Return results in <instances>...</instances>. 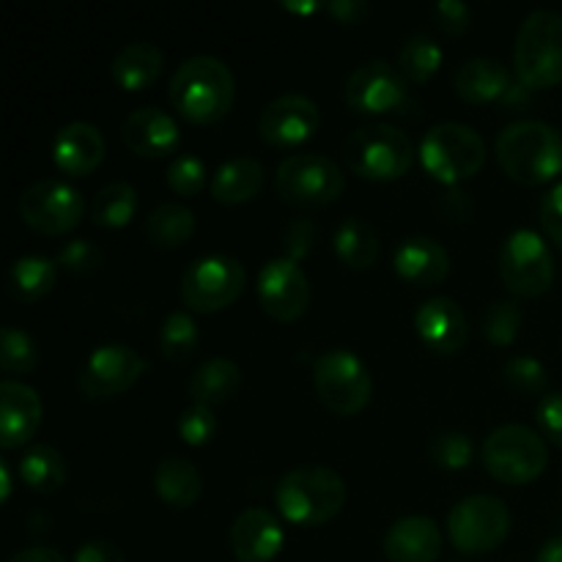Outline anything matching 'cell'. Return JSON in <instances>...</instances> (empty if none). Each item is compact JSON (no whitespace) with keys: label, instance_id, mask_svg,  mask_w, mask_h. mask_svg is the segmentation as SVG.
Wrapping results in <instances>:
<instances>
[{"label":"cell","instance_id":"cb8c5ba5","mask_svg":"<svg viewBox=\"0 0 562 562\" xmlns=\"http://www.w3.org/2000/svg\"><path fill=\"white\" fill-rule=\"evenodd\" d=\"M53 159L66 176L93 173L104 159V135L88 121H71L55 135Z\"/></svg>","mask_w":562,"mask_h":562},{"label":"cell","instance_id":"9a60e30c","mask_svg":"<svg viewBox=\"0 0 562 562\" xmlns=\"http://www.w3.org/2000/svg\"><path fill=\"white\" fill-rule=\"evenodd\" d=\"M406 102H409V91H406L404 75L398 71V66L387 64L382 58L360 64L346 80V104L355 113H395Z\"/></svg>","mask_w":562,"mask_h":562},{"label":"cell","instance_id":"7c38bea8","mask_svg":"<svg viewBox=\"0 0 562 562\" xmlns=\"http://www.w3.org/2000/svg\"><path fill=\"white\" fill-rule=\"evenodd\" d=\"M247 283L245 267L231 256H203L184 269L179 296L195 313H217L234 305Z\"/></svg>","mask_w":562,"mask_h":562},{"label":"cell","instance_id":"e575fe53","mask_svg":"<svg viewBox=\"0 0 562 562\" xmlns=\"http://www.w3.org/2000/svg\"><path fill=\"white\" fill-rule=\"evenodd\" d=\"M442 47L434 42L428 33H415L406 38V44L398 53V71L406 82H428L442 66Z\"/></svg>","mask_w":562,"mask_h":562},{"label":"cell","instance_id":"11a10c76","mask_svg":"<svg viewBox=\"0 0 562 562\" xmlns=\"http://www.w3.org/2000/svg\"><path fill=\"white\" fill-rule=\"evenodd\" d=\"M0 486H3V499L11 497V470L5 461H0Z\"/></svg>","mask_w":562,"mask_h":562},{"label":"cell","instance_id":"e0dca14e","mask_svg":"<svg viewBox=\"0 0 562 562\" xmlns=\"http://www.w3.org/2000/svg\"><path fill=\"white\" fill-rule=\"evenodd\" d=\"M322 126V110L305 93H283L258 115V135L272 148H296Z\"/></svg>","mask_w":562,"mask_h":562},{"label":"cell","instance_id":"bcb514c9","mask_svg":"<svg viewBox=\"0 0 562 562\" xmlns=\"http://www.w3.org/2000/svg\"><path fill=\"white\" fill-rule=\"evenodd\" d=\"M313 241H316V225L307 223V220H302V217L291 220L289 228H285V234H283L285 258H291V261L300 263L302 258L311 252Z\"/></svg>","mask_w":562,"mask_h":562},{"label":"cell","instance_id":"db71d44e","mask_svg":"<svg viewBox=\"0 0 562 562\" xmlns=\"http://www.w3.org/2000/svg\"><path fill=\"white\" fill-rule=\"evenodd\" d=\"M536 562H562V536H554L552 541L543 543Z\"/></svg>","mask_w":562,"mask_h":562},{"label":"cell","instance_id":"836d02e7","mask_svg":"<svg viewBox=\"0 0 562 562\" xmlns=\"http://www.w3.org/2000/svg\"><path fill=\"white\" fill-rule=\"evenodd\" d=\"M137 212V190L130 181H110L91 198L88 217L99 228H124Z\"/></svg>","mask_w":562,"mask_h":562},{"label":"cell","instance_id":"f35d334b","mask_svg":"<svg viewBox=\"0 0 562 562\" xmlns=\"http://www.w3.org/2000/svg\"><path fill=\"white\" fill-rule=\"evenodd\" d=\"M428 456L437 467L450 472L467 470L475 459V442H472L470 434L461 431H442L437 437H431L428 442Z\"/></svg>","mask_w":562,"mask_h":562},{"label":"cell","instance_id":"7a4b0ae2","mask_svg":"<svg viewBox=\"0 0 562 562\" xmlns=\"http://www.w3.org/2000/svg\"><path fill=\"white\" fill-rule=\"evenodd\" d=\"M497 162L519 184H547L562 173V135L547 121H514L497 135Z\"/></svg>","mask_w":562,"mask_h":562},{"label":"cell","instance_id":"4316f807","mask_svg":"<svg viewBox=\"0 0 562 562\" xmlns=\"http://www.w3.org/2000/svg\"><path fill=\"white\" fill-rule=\"evenodd\" d=\"M456 93L470 104H488L503 102L510 82V71L505 64L494 58H470L459 66L453 77Z\"/></svg>","mask_w":562,"mask_h":562},{"label":"cell","instance_id":"484cf974","mask_svg":"<svg viewBox=\"0 0 562 562\" xmlns=\"http://www.w3.org/2000/svg\"><path fill=\"white\" fill-rule=\"evenodd\" d=\"M154 492L168 508L187 510L201 499L203 477L201 470L184 456H165L154 467Z\"/></svg>","mask_w":562,"mask_h":562},{"label":"cell","instance_id":"52a82bcc","mask_svg":"<svg viewBox=\"0 0 562 562\" xmlns=\"http://www.w3.org/2000/svg\"><path fill=\"white\" fill-rule=\"evenodd\" d=\"M346 190V173L335 159L316 151L285 157L274 173V192L283 203L300 209H322L338 201Z\"/></svg>","mask_w":562,"mask_h":562},{"label":"cell","instance_id":"d6986e66","mask_svg":"<svg viewBox=\"0 0 562 562\" xmlns=\"http://www.w3.org/2000/svg\"><path fill=\"white\" fill-rule=\"evenodd\" d=\"M231 552L236 562H272L283 552L285 532L267 508H247L231 525Z\"/></svg>","mask_w":562,"mask_h":562},{"label":"cell","instance_id":"603a6c76","mask_svg":"<svg viewBox=\"0 0 562 562\" xmlns=\"http://www.w3.org/2000/svg\"><path fill=\"white\" fill-rule=\"evenodd\" d=\"M442 554V532L428 516H404L384 536L387 562H437Z\"/></svg>","mask_w":562,"mask_h":562},{"label":"cell","instance_id":"d6a6232c","mask_svg":"<svg viewBox=\"0 0 562 562\" xmlns=\"http://www.w3.org/2000/svg\"><path fill=\"white\" fill-rule=\"evenodd\" d=\"M16 470H20L22 483L36 494L60 492L66 483V475H69L66 459L58 450L49 448V445H33V448H27L22 453Z\"/></svg>","mask_w":562,"mask_h":562},{"label":"cell","instance_id":"8992f818","mask_svg":"<svg viewBox=\"0 0 562 562\" xmlns=\"http://www.w3.org/2000/svg\"><path fill=\"white\" fill-rule=\"evenodd\" d=\"M420 162L442 184L456 187L472 179L486 165V143L470 124L445 121L431 126L420 143Z\"/></svg>","mask_w":562,"mask_h":562},{"label":"cell","instance_id":"7bdbcfd3","mask_svg":"<svg viewBox=\"0 0 562 562\" xmlns=\"http://www.w3.org/2000/svg\"><path fill=\"white\" fill-rule=\"evenodd\" d=\"M58 263L66 269V272L82 278V274H93L97 269H102L104 252H102V247H97L93 241L71 239L60 247Z\"/></svg>","mask_w":562,"mask_h":562},{"label":"cell","instance_id":"6da1fadb","mask_svg":"<svg viewBox=\"0 0 562 562\" xmlns=\"http://www.w3.org/2000/svg\"><path fill=\"white\" fill-rule=\"evenodd\" d=\"M168 97L176 113L190 124H217L234 108V71L214 55H192L170 77Z\"/></svg>","mask_w":562,"mask_h":562},{"label":"cell","instance_id":"30bf717a","mask_svg":"<svg viewBox=\"0 0 562 562\" xmlns=\"http://www.w3.org/2000/svg\"><path fill=\"white\" fill-rule=\"evenodd\" d=\"M508 505L492 494H472L453 505L448 514V532L461 554H488L510 536Z\"/></svg>","mask_w":562,"mask_h":562},{"label":"cell","instance_id":"f546056e","mask_svg":"<svg viewBox=\"0 0 562 562\" xmlns=\"http://www.w3.org/2000/svg\"><path fill=\"white\" fill-rule=\"evenodd\" d=\"M58 283V267L47 256H22L16 258L5 274V291L14 302L33 305L44 300Z\"/></svg>","mask_w":562,"mask_h":562},{"label":"cell","instance_id":"ba28073f","mask_svg":"<svg viewBox=\"0 0 562 562\" xmlns=\"http://www.w3.org/2000/svg\"><path fill=\"white\" fill-rule=\"evenodd\" d=\"M483 464L494 481L505 486H527L538 481L549 464V448L532 428L508 423L494 428L483 442Z\"/></svg>","mask_w":562,"mask_h":562},{"label":"cell","instance_id":"d590c367","mask_svg":"<svg viewBox=\"0 0 562 562\" xmlns=\"http://www.w3.org/2000/svg\"><path fill=\"white\" fill-rule=\"evenodd\" d=\"M198 324L190 311H173L159 327V351L168 362H187L198 349Z\"/></svg>","mask_w":562,"mask_h":562},{"label":"cell","instance_id":"f5cc1de1","mask_svg":"<svg viewBox=\"0 0 562 562\" xmlns=\"http://www.w3.org/2000/svg\"><path fill=\"white\" fill-rule=\"evenodd\" d=\"M280 9L289 11V14H316V11H322L324 5L316 3V0H302V3H294V0H280Z\"/></svg>","mask_w":562,"mask_h":562},{"label":"cell","instance_id":"f1b7e54d","mask_svg":"<svg viewBox=\"0 0 562 562\" xmlns=\"http://www.w3.org/2000/svg\"><path fill=\"white\" fill-rule=\"evenodd\" d=\"M241 368L236 366L228 357H212V360L201 362L198 371L190 376V398L192 404H201L214 409V406H223L234 398L241 390Z\"/></svg>","mask_w":562,"mask_h":562},{"label":"cell","instance_id":"74e56055","mask_svg":"<svg viewBox=\"0 0 562 562\" xmlns=\"http://www.w3.org/2000/svg\"><path fill=\"white\" fill-rule=\"evenodd\" d=\"M521 322H525V313L516 302L510 300H494L492 305L483 311L481 318V333L488 344L494 346H510L519 338Z\"/></svg>","mask_w":562,"mask_h":562},{"label":"cell","instance_id":"7dc6e473","mask_svg":"<svg viewBox=\"0 0 562 562\" xmlns=\"http://www.w3.org/2000/svg\"><path fill=\"white\" fill-rule=\"evenodd\" d=\"M541 225L549 239L562 250V181L543 195L541 201Z\"/></svg>","mask_w":562,"mask_h":562},{"label":"cell","instance_id":"ee69618b","mask_svg":"<svg viewBox=\"0 0 562 562\" xmlns=\"http://www.w3.org/2000/svg\"><path fill=\"white\" fill-rule=\"evenodd\" d=\"M431 14L448 36H464L472 25V9L464 0H439L434 3Z\"/></svg>","mask_w":562,"mask_h":562},{"label":"cell","instance_id":"4fadbf2b","mask_svg":"<svg viewBox=\"0 0 562 562\" xmlns=\"http://www.w3.org/2000/svg\"><path fill=\"white\" fill-rule=\"evenodd\" d=\"M16 214L42 236H64L80 225L86 201L80 190L64 179H38L25 187L16 201Z\"/></svg>","mask_w":562,"mask_h":562},{"label":"cell","instance_id":"4dcf8cb0","mask_svg":"<svg viewBox=\"0 0 562 562\" xmlns=\"http://www.w3.org/2000/svg\"><path fill=\"white\" fill-rule=\"evenodd\" d=\"M195 212L179 201L159 203V206L151 209L146 220V236L151 239V245L162 247V250L184 247L195 236Z\"/></svg>","mask_w":562,"mask_h":562},{"label":"cell","instance_id":"9c48e42d","mask_svg":"<svg viewBox=\"0 0 562 562\" xmlns=\"http://www.w3.org/2000/svg\"><path fill=\"white\" fill-rule=\"evenodd\" d=\"M316 395L338 417H355L371 404L373 379L366 362L349 349H329L313 366Z\"/></svg>","mask_w":562,"mask_h":562},{"label":"cell","instance_id":"5b68a950","mask_svg":"<svg viewBox=\"0 0 562 562\" xmlns=\"http://www.w3.org/2000/svg\"><path fill=\"white\" fill-rule=\"evenodd\" d=\"M344 159L360 179L395 181L404 179L415 165V143L393 124H366L349 135Z\"/></svg>","mask_w":562,"mask_h":562},{"label":"cell","instance_id":"60d3db41","mask_svg":"<svg viewBox=\"0 0 562 562\" xmlns=\"http://www.w3.org/2000/svg\"><path fill=\"white\" fill-rule=\"evenodd\" d=\"M217 428L220 423H217V415H214V409H209V406H201V404L187 406V409L181 412L179 420H176V431H179V437L184 439L190 448H203V445L212 442Z\"/></svg>","mask_w":562,"mask_h":562},{"label":"cell","instance_id":"8d00e7d4","mask_svg":"<svg viewBox=\"0 0 562 562\" xmlns=\"http://www.w3.org/2000/svg\"><path fill=\"white\" fill-rule=\"evenodd\" d=\"M38 366V346L31 333L20 327L3 329V349H0V368L9 379L27 376Z\"/></svg>","mask_w":562,"mask_h":562},{"label":"cell","instance_id":"7402d4cb","mask_svg":"<svg viewBox=\"0 0 562 562\" xmlns=\"http://www.w3.org/2000/svg\"><path fill=\"white\" fill-rule=\"evenodd\" d=\"M393 269L404 283L431 289L450 274V256L431 236H409L395 250Z\"/></svg>","mask_w":562,"mask_h":562},{"label":"cell","instance_id":"277c9868","mask_svg":"<svg viewBox=\"0 0 562 562\" xmlns=\"http://www.w3.org/2000/svg\"><path fill=\"white\" fill-rule=\"evenodd\" d=\"M516 80L530 91L562 82V14L536 9L519 25L514 44Z\"/></svg>","mask_w":562,"mask_h":562},{"label":"cell","instance_id":"ab89813d","mask_svg":"<svg viewBox=\"0 0 562 562\" xmlns=\"http://www.w3.org/2000/svg\"><path fill=\"white\" fill-rule=\"evenodd\" d=\"M503 379L508 382V387L514 390V393H521V395H538V393L547 395V387H549L547 366L530 355L510 357L503 368Z\"/></svg>","mask_w":562,"mask_h":562},{"label":"cell","instance_id":"5bb4252c","mask_svg":"<svg viewBox=\"0 0 562 562\" xmlns=\"http://www.w3.org/2000/svg\"><path fill=\"white\" fill-rule=\"evenodd\" d=\"M148 362L126 344H104L88 355L77 373V390L91 401H108L135 387Z\"/></svg>","mask_w":562,"mask_h":562},{"label":"cell","instance_id":"c3c4849f","mask_svg":"<svg viewBox=\"0 0 562 562\" xmlns=\"http://www.w3.org/2000/svg\"><path fill=\"white\" fill-rule=\"evenodd\" d=\"M439 212H442L450 223H470L472 212H475V203H472L470 192L459 190V187H450V190L439 198Z\"/></svg>","mask_w":562,"mask_h":562},{"label":"cell","instance_id":"681fc988","mask_svg":"<svg viewBox=\"0 0 562 562\" xmlns=\"http://www.w3.org/2000/svg\"><path fill=\"white\" fill-rule=\"evenodd\" d=\"M324 9L340 25H362L373 11L371 3H366V0H333Z\"/></svg>","mask_w":562,"mask_h":562},{"label":"cell","instance_id":"44dd1931","mask_svg":"<svg viewBox=\"0 0 562 562\" xmlns=\"http://www.w3.org/2000/svg\"><path fill=\"white\" fill-rule=\"evenodd\" d=\"M121 140L143 159H159L176 151L181 130L170 113L159 108H137L121 124Z\"/></svg>","mask_w":562,"mask_h":562},{"label":"cell","instance_id":"816d5d0a","mask_svg":"<svg viewBox=\"0 0 562 562\" xmlns=\"http://www.w3.org/2000/svg\"><path fill=\"white\" fill-rule=\"evenodd\" d=\"M9 562H66V558L53 547H31L11 554Z\"/></svg>","mask_w":562,"mask_h":562},{"label":"cell","instance_id":"f907efd6","mask_svg":"<svg viewBox=\"0 0 562 562\" xmlns=\"http://www.w3.org/2000/svg\"><path fill=\"white\" fill-rule=\"evenodd\" d=\"M75 562H126V558L113 541H102V538H97V541H86L80 549H77Z\"/></svg>","mask_w":562,"mask_h":562},{"label":"cell","instance_id":"d4e9b609","mask_svg":"<svg viewBox=\"0 0 562 562\" xmlns=\"http://www.w3.org/2000/svg\"><path fill=\"white\" fill-rule=\"evenodd\" d=\"M165 69L162 49L154 42H130L110 60V77L121 91H146Z\"/></svg>","mask_w":562,"mask_h":562},{"label":"cell","instance_id":"ac0fdd59","mask_svg":"<svg viewBox=\"0 0 562 562\" xmlns=\"http://www.w3.org/2000/svg\"><path fill=\"white\" fill-rule=\"evenodd\" d=\"M417 338L434 351V355H459L470 338V324L464 311L450 296H434L415 311Z\"/></svg>","mask_w":562,"mask_h":562},{"label":"cell","instance_id":"b9f144b4","mask_svg":"<svg viewBox=\"0 0 562 562\" xmlns=\"http://www.w3.org/2000/svg\"><path fill=\"white\" fill-rule=\"evenodd\" d=\"M168 187L179 198H192L206 187V165L192 154L176 157L168 165Z\"/></svg>","mask_w":562,"mask_h":562},{"label":"cell","instance_id":"2e32d148","mask_svg":"<svg viewBox=\"0 0 562 562\" xmlns=\"http://www.w3.org/2000/svg\"><path fill=\"white\" fill-rule=\"evenodd\" d=\"M258 302L274 322H296L311 305V280L291 258H272L258 272Z\"/></svg>","mask_w":562,"mask_h":562},{"label":"cell","instance_id":"1f68e13d","mask_svg":"<svg viewBox=\"0 0 562 562\" xmlns=\"http://www.w3.org/2000/svg\"><path fill=\"white\" fill-rule=\"evenodd\" d=\"M333 250L349 269H371L379 261V236L362 217H346L335 228Z\"/></svg>","mask_w":562,"mask_h":562},{"label":"cell","instance_id":"8fae6325","mask_svg":"<svg viewBox=\"0 0 562 562\" xmlns=\"http://www.w3.org/2000/svg\"><path fill=\"white\" fill-rule=\"evenodd\" d=\"M499 278L505 289L525 300L547 294L554 283V256L541 234L519 228L499 247Z\"/></svg>","mask_w":562,"mask_h":562},{"label":"cell","instance_id":"f6af8a7d","mask_svg":"<svg viewBox=\"0 0 562 562\" xmlns=\"http://www.w3.org/2000/svg\"><path fill=\"white\" fill-rule=\"evenodd\" d=\"M536 420L541 426L543 437L562 448V393H547L538 401Z\"/></svg>","mask_w":562,"mask_h":562},{"label":"cell","instance_id":"83f0119b","mask_svg":"<svg viewBox=\"0 0 562 562\" xmlns=\"http://www.w3.org/2000/svg\"><path fill=\"white\" fill-rule=\"evenodd\" d=\"M263 179H267V168L261 159L231 157L212 176V195L225 206H241L263 190Z\"/></svg>","mask_w":562,"mask_h":562},{"label":"cell","instance_id":"ffe728a7","mask_svg":"<svg viewBox=\"0 0 562 562\" xmlns=\"http://www.w3.org/2000/svg\"><path fill=\"white\" fill-rule=\"evenodd\" d=\"M44 417L42 395L25 382L3 379L0 384V448L14 450L31 442Z\"/></svg>","mask_w":562,"mask_h":562},{"label":"cell","instance_id":"3957f363","mask_svg":"<svg viewBox=\"0 0 562 562\" xmlns=\"http://www.w3.org/2000/svg\"><path fill=\"white\" fill-rule=\"evenodd\" d=\"M346 483L324 464H302L285 472L278 483V510L296 527H322L346 505Z\"/></svg>","mask_w":562,"mask_h":562}]
</instances>
